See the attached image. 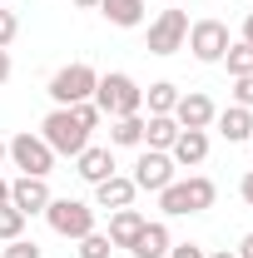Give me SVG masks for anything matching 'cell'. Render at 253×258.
Segmentation results:
<instances>
[{
	"label": "cell",
	"mask_w": 253,
	"mask_h": 258,
	"mask_svg": "<svg viewBox=\"0 0 253 258\" xmlns=\"http://www.w3.org/2000/svg\"><path fill=\"white\" fill-rule=\"evenodd\" d=\"M95 104L104 119H124V114H139L144 109V85L124 75V70H109V75H99L95 85Z\"/></svg>",
	"instance_id": "obj_1"
},
{
	"label": "cell",
	"mask_w": 253,
	"mask_h": 258,
	"mask_svg": "<svg viewBox=\"0 0 253 258\" xmlns=\"http://www.w3.org/2000/svg\"><path fill=\"white\" fill-rule=\"evenodd\" d=\"M214 179H204V174H189V179H174L169 189L159 194V209L169 214V219H184V214H204V209H214Z\"/></svg>",
	"instance_id": "obj_2"
},
{
	"label": "cell",
	"mask_w": 253,
	"mask_h": 258,
	"mask_svg": "<svg viewBox=\"0 0 253 258\" xmlns=\"http://www.w3.org/2000/svg\"><path fill=\"white\" fill-rule=\"evenodd\" d=\"M95 85H99V70L85 60L65 64L50 75V85H45V95L55 99V109H75V104H85V99H95Z\"/></svg>",
	"instance_id": "obj_3"
},
{
	"label": "cell",
	"mask_w": 253,
	"mask_h": 258,
	"mask_svg": "<svg viewBox=\"0 0 253 258\" xmlns=\"http://www.w3.org/2000/svg\"><path fill=\"white\" fill-rule=\"evenodd\" d=\"M40 139H45L55 154H65V159H80V154L90 149V129L75 119V109H50L45 124H40Z\"/></svg>",
	"instance_id": "obj_4"
},
{
	"label": "cell",
	"mask_w": 253,
	"mask_h": 258,
	"mask_svg": "<svg viewBox=\"0 0 253 258\" xmlns=\"http://www.w3.org/2000/svg\"><path fill=\"white\" fill-rule=\"evenodd\" d=\"M5 149H10V159H15V169L20 174H30V179H45L50 169H55V149L40 139V134H30V129H20L15 139H5Z\"/></svg>",
	"instance_id": "obj_5"
},
{
	"label": "cell",
	"mask_w": 253,
	"mask_h": 258,
	"mask_svg": "<svg viewBox=\"0 0 253 258\" xmlns=\"http://www.w3.org/2000/svg\"><path fill=\"white\" fill-rule=\"evenodd\" d=\"M45 219L50 228L60 233V238H85V233H95V204H80V199H50V209H45Z\"/></svg>",
	"instance_id": "obj_6"
},
{
	"label": "cell",
	"mask_w": 253,
	"mask_h": 258,
	"mask_svg": "<svg viewBox=\"0 0 253 258\" xmlns=\"http://www.w3.org/2000/svg\"><path fill=\"white\" fill-rule=\"evenodd\" d=\"M174 169H179V164L169 159L164 149H144V154L134 159V174H129V179H134L139 194H164L169 184H174Z\"/></svg>",
	"instance_id": "obj_7"
},
{
	"label": "cell",
	"mask_w": 253,
	"mask_h": 258,
	"mask_svg": "<svg viewBox=\"0 0 253 258\" xmlns=\"http://www.w3.org/2000/svg\"><path fill=\"white\" fill-rule=\"evenodd\" d=\"M228 45H233V35H228L223 20H194L189 25V50L199 64H219Z\"/></svg>",
	"instance_id": "obj_8"
},
{
	"label": "cell",
	"mask_w": 253,
	"mask_h": 258,
	"mask_svg": "<svg viewBox=\"0 0 253 258\" xmlns=\"http://www.w3.org/2000/svg\"><path fill=\"white\" fill-rule=\"evenodd\" d=\"M184 40H189L184 10H159V20H149V55H179Z\"/></svg>",
	"instance_id": "obj_9"
},
{
	"label": "cell",
	"mask_w": 253,
	"mask_h": 258,
	"mask_svg": "<svg viewBox=\"0 0 253 258\" xmlns=\"http://www.w3.org/2000/svg\"><path fill=\"white\" fill-rule=\"evenodd\" d=\"M214 99L204 95V90H189V95H179V104H174V124L179 129H209L214 124Z\"/></svg>",
	"instance_id": "obj_10"
},
{
	"label": "cell",
	"mask_w": 253,
	"mask_h": 258,
	"mask_svg": "<svg viewBox=\"0 0 253 258\" xmlns=\"http://www.w3.org/2000/svg\"><path fill=\"white\" fill-rule=\"evenodd\" d=\"M50 199H55V194H50V184H45V179L20 174V179L10 184V204H15L25 219H30V214H45V209H50Z\"/></svg>",
	"instance_id": "obj_11"
},
{
	"label": "cell",
	"mask_w": 253,
	"mask_h": 258,
	"mask_svg": "<svg viewBox=\"0 0 253 258\" xmlns=\"http://www.w3.org/2000/svg\"><path fill=\"white\" fill-rule=\"evenodd\" d=\"M134 179H129V174H109V179H104V184H95V209H109V214H114V209H134Z\"/></svg>",
	"instance_id": "obj_12"
},
{
	"label": "cell",
	"mask_w": 253,
	"mask_h": 258,
	"mask_svg": "<svg viewBox=\"0 0 253 258\" xmlns=\"http://www.w3.org/2000/svg\"><path fill=\"white\" fill-rule=\"evenodd\" d=\"M169 159L179 164V169H194V164H204V159H209V129H179V139H174Z\"/></svg>",
	"instance_id": "obj_13"
},
{
	"label": "cell",
	"mask_w": 253,
	"mask_h": 258,
	"mask_svg": "<svg viewBox=\"0 0 253 258\" xmlns=\"http://www.w3.org/2000/svg\"><path fill=\"white\" fill-rule=\"evenodd\" d=\"M75 164H80L75 174H80L85 184H104V179L114 174V149H109V144H90V149H85Z\"/></svg>",
	"instance_id": "obj_14"
},
{
	"label": "cell",
	"mask_w": 253,
	"mask_h": 258,
	"mask_svg": "<svg viewBox=\"0 0 253 258\" xmlns=\"http://www.w3.org/2000/svg\"><path fill=\"white\" fill-rule=\"evenodd\" d=\"M214 124H219V134L228 139V144H248V139H253V109L228 104V109H219V114H214Z\"/></svg>",
	"instance_id": "obj_15"
},
{
	"label": "cell",
	"mask_w": 253,
	"mask_h": 258,
	"mask_svg": "<svg viewBox=\"0 0 253 258\" xmlns=\"http://www.w3.org/2000/svg\"><path fill=\"white\" fill-rule=\"evenodd\" d=\"M169 248H174V238H169V224H144L139 228V238H134V248L129 253L134 258H169Z\"/></svg>",
	"instance_id": "obj_16"
},
{
	"label": "cell",
	"mask_w": 253,
	"mask_h": 258,
	"mask_svg": "<svg viewBox=\"0 0 253 258\" xmlns=\"http://www.w3.org/2000/svg\"><path fill=\"white\" fill-rule=\"evenodd\" d=\"M149 224L139 209H114L109 214V243L114 248H134V238H139V228Z\"/></svg>",
	"instance_id": "obj_17"
},
{
	"label": "cell",
	"mask_w": 253,
	"mask_h": 258,
	"mask_svg": "<svg viewBox=\"0 0 253 258\" xmlns=\"http://www.w3.org/2000/svg\"><path fill=\"white\" fill-rule=\"evenodd\" d=\"M144 5L149 0H99V15L109 25H119V30H139L144 25Z\"/></svg>",
	"instance_id": "obj_18"
},
{
	"label": "cell",
	"mask_w": 253,
	"mask_h": 258,
	"mask_svg": "<svg viewBox=\"0 0 253 258\" xmlns=\"http://www.w3.org/2000/svg\"><path fill=\"white\" fill-rule=\"evenodd\" d=\"M109 149H144V114L109 119Z\"/></svg>",
	"instance_id": "obj_19"
},
{
	"label": "cell",
	"mask_w": 253,
	"mask_h": 258,
	"mask_svg": "<svg viewBox=\"0 0 253 258\" xmlns=\"http://www.w3.org/2000/svg\"><path fill=\"white\" fill-rule=\"evenodd\" d=\"M174 139H179V124H174V114H149L144 119V149H174Z\"/></svg>",
	"instance_id": "obj_20"
},
{
	"label": "cell",
	"mask_w": 253,
	"mask_h": 258,
	"mask_svg": "<svg viewBox=\"0 0 253 258\" xmlns=\"http://www.w3.org/2000/svg\"><path fill=\"white\" fill-rule=\"evenodd\" d=\"M144 104H149V114H174V104H179V85L154 80V85L144 90Z\"/></svg>",
	"instance_id": "obj_21"
},
{
	"label": "cell",
	"mask_w": 253,
	"mask_h": 258,
	"mask_svg": "<svg viewBox=\"0 0 253 258\" xmlns=\"http://www.w3.org/2000/svg\"><path fill=\"white\" fill-rule=\"evenodd\" d=\"M219 64H228V75L233 80H243V75H253V45H243V40H233L228 50H223V60Z\"/></svg>",
	"instance_id": "obj_22"
},
{
	"label": "cell",
	"mask_w": 253,
	"mask_h": 258,
	"mask_svg": "<svg viewBox=\"0 0 253 258\" xmlns=\"http://www.w3.org/2000/svg\"><path fill=\"white\" fill-rule=\"evenodd\" d=\"M10 238H25V214L15 204H0V243H10Z\"/></svg>",
	"instance_id": "obj_23"
},
{
	"label": "cell",
	"mask_w": 253,
	"mask_h": 258,
	"mask_svg": "<svg viewBox=\"0 0 253 258\" xmlns=\"http://www.w3.org/2000/svg\"><path fill=\"white\" fill-rule=\"evenodd\" d=\"M109 253H114L109 233H85V238H80V258H109Z\"/></svg>",
	"instance_id": "obj_24"
},
{
	"label": "cell",
	"mask_w": 253,
	"mask_h": 258,
	"mask_svg": "<svg viewBox=\"0 0 253 258\" xmlns=\"http://www.w3.org/2000/svg\"><path fill=\"white\" fill-rule=\"evenodd\" d=\"M0 258H45V253H40L35 238H10V243L0 248Z\"/></svg>",
	"instance_id": "obj_25"
},
{
	"label": "cell",
	"mask_w": 253,
	"mask_h": 258,
	"mask_svg": "<svg viewBox=\"0 0 253 258\" xmlns=\"http://www.w3.org/2000/svg\"><path fill=\"white\" fill-rule=\"evenodd\" d=\"M75 119H80L85 129H99V124H104V114H99V104H95V99H85V104H75Z\"/></svg>",
	"instance_id": "obj_26"
},
{
	"label": "cell",
	"mask_w": 253,
	"mask_h": 258,
	"mask_svg": "<svg viewBox=\"0 0 253 258\" xmlns=\"http://www.w3.org/2000/svg\"><path fill=\"white\" fill-rule=\"evenodd\" d=\"M15 35H20V20H15V10H0V50H5Z\"/></svg>",
	"instance_id": "obj_27"
},
{
	"label": "cell",
	"mask_w": 253,
	"mask_h": 258,
	"mask_svg": "<svg viewBox=\"0 0 253 258\" xmlns=\"http://www.w3.org/2000/svg\"><path fill=\"white\" fill-rule=\"evenodd\" d=\"M233 104H243V109H253V75H243V80H233Z\"/></svg>",
	"instance_id": "obj_28"
},
{
	"label": "cell",
	"mask_w": 253,
	"mask_h": 258,
	"mask_svg": "<svg viewBox=\"0 0 253 258\" xmlns=\"http://www.w3.org/2000/svg\"><path fill=\"white\" fill-rule=\"evenodd\" d=\"M169 258H209V253H204L199 243H174V248H169Z\"/></svg>",
	"instance_id": "obj_29"
},
{
	"label": "cell",
	"mask_w": 253,
	"mask_h": 258,
	"mask_svg": "<svg viewBox=\"0 0 253 258\" xmlns=\"http://www.w3.org/2000/svg\"><path fill=\"white\" fill-rule=\"evenodd\" d=\"M238 194H243V204H248V209H253V169H248V174H243V184H238Z\"/></svg>",
	"instance_id": "obj_30"
},
{
	"label": "cell",
	"mask_w": 253,
	"mask_h": 258,
	"mask_svg": "<svg viewBox=\"0 0 253 258\" xmlns=\"http://www.w3.org/2000/svg\"><path fill=\"white\" fill-rule=\"evenodd\" d=\"M10 70H15V64H10V50H0V85L10 80Z\"/></svg>",
	"instance_id": "obj_31"
},
{
	"label": "cell",
	"mask_w": 253,
	"mask_h": 258,
	"mask_svg": "<svg viewBox=\"0 0 253 258\" xmlns=\"http://www.w3.org/2000/svg\"><path fill=\"white\" fill-rule=\"evenodd\" d=\"M238 258H253V233H243V238H238Z\"/></svg>",
	"instance_id": "obj_32"
},
{
	"label": "cell",
	"mask_w": 253,
	"mask_h": 258,
	"mask_svg": "<svg viewBox=\"0 0 253 258\" xmlns=\"http://www.w3.org/2000/svg\"><path fill=\"white\" fill-rule=\"evenodd\" d=\"M243 45H253V15L243 20Z\"/></svg>",
	"instance_id": "obj_33"
},
{
	"label": "cell",
	"mask_w": 253,
	"mask_h": 258,
	"mask_svg": "<svg viewBox=\"0 0 253 258\" xmlns=\"http://www.w3.org/2000/svg\"><path fill=\"white\" fill-rule=\"evenodd\" d=\"M0 204H10V179H0Z\"/></svg>",
	"instance_id": "obj_34"
},
{
	"label": "cell",
	"mask_w": 253,
	"mask_h": 258,
	"mask_svg": "<svg viewBox=\"0 0 253 258\" xmlns=\"http://www.w3.org/2000/svg\"><path fill=\"white\" fill-rule=\"evenodd\" d=\"M75 5H80V10H99V0H75Z\"/></svg>",
	"instance_id": "obj_35"
},
{
	"label": "cell",
	"mask_w": 253,
	"mask_h": 258,
	"mask_svg": "<svg viewBox=\"0 0 253 258\" xmlns=\"http://www.w3.org/2000/svg\"><path fill=\"white\" fill-rule=\"evenodd\" d=\"M5 159H10V149H5V139H0V164H5Z\"/></svg>",
	"instance_id": "obj_36"
},
{
	"label": "cell",
	"mask_w": 253,
	"mask_h": 258,
	"mask_svg": "<svg viewBox=\"0 0 253 258\" xmlns=\"http://www.w3.org/2000/svg\"><path fill=\"white\" fill-rule=\"evenodd\" d=\"M209 258H238V253H228V248H223V253H209Z\"/></svg>",
	"instance_id": "obj_37"
}]
</instances>
